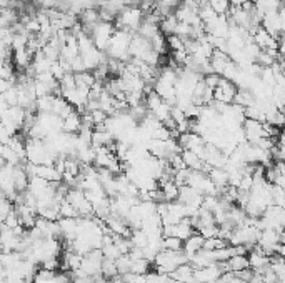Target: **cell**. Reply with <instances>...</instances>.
<instances>
[{
	"mask_svg": "<svg viewBox=\"0 0 285 283\" xmlns=\"http://www.w3.org/2000/svg\"><path fill=\"white\" fill-rule=\"evenodd\" d=\"M182 157H184V162H185V165H187V169H190V170H200V172H202V169H204L205 162L202 160V157L197 155L195 152L184 150L182 152Z\"/></svg>",
	"mask_w": 285,
	"mask_h": 283,
	"instance_id": "cell-10",
	"label": "cell"
},
{
	"mask_svg": "<svg viewBox=\"0 0 285 283\" xmlns=\"http://www.w3.org/2000/svg\"><path fill=\"white\" fill-rule=\"evenodd\" d=\"M253 273H255V270H252L250 266H248V268H245V270H240V271H237V276H240L242 280H245L247 283L250 281V278L253 276Z\"/></svg>",
	"mask_w": 285,
	"mask_h": 283,
	"instance_id": "cell-33",
	"label": "cell"
},
{
	"mask_svg": "<svg viewBox=\"0 0 285 283\" xmlns=\"http://www.w3.org/2000/svg\"><path fill=\"white\" fill-rule=\"evenodd\" d=\"M209 177H210V180L215 183L217 188L229 187V172L225 169H212Z\"/></svg>",
	"mask_w": 285,
	"mask_h": 283,
	"instance_id": "cell-12",
	"label": "cell"
},
{
	"mask_svg": "<svg viewBox=\"0 0 285 283\" xmlns=\"http://www.w3.org/2000/svg\"><path fill=\"white\" fill-rule=\"evenodd\" d=\"M142 22V12L138 9H127L123 10L120 19H118V25L125 29H138Z\"/></svg>",
	"mask_w": 285,
	"mask_h": 283,
	"instance_id": "cell-7",
	"label": "cell"
},
{
	"mask_svg": "<svg viewBox=\"0 0 285 283\" xmlns=\"http://www.w3.org/2000/svg\"><path fill=\"white\" fill-rule=\"evenodd\" d=\"M60 218H80L79 210L67 198L60 203Z\"/></svg>",
	"mask_w": 285,
	"mask_h": 283,
	"instance_id": "cell-20",
	"label": "cell"
},
{
	"mask_svg": "<svg viewBox=\"0 0 285 283\" xmlns=\"http://www.w3.org/2000/svg\"><path fill=\"white\" fill-rule=\"evenodd\" d=\"M60 261H59V258H57V256H54V258H49V260H45V261H42V268H45V270H50V271H57L60 268Z\"/></svg>",
	"mask_w": 285,
	"mask_h": 283,
	"instance_id": "cell-32",
	"label": "cell"
},
{
	"mask_svg": "<svg viewBox=\"0 0 285 283\" xmlns=\"http://www.w3.org/2000/svg\"><path fill=\"white\" fill-rule=\"evenodd\" d=\"M2 223H5V225H7V227H10V228H15V227H19V225H22V223H20V217H19L17 210H14L12 213H10Z\"/></svg>",
	"mask_w": 285,
	"mask_h": 283,
	"instance_id": "cell-30",
	"label": "cell"
},
{
	"mask_svg": "<svg viewBox=\"0 0 285 283\" xmlns=\"http://www.w3.org/2000/svg\"><path fill=\"white\" fill-rule=\"evenodd\" d=\"M15 62H17V65H20V67H27V65L30 64L29 50H19V52H15Z\"/></svg>",
	"mask_w": 285,
	"mask_h": 283,
	"instance_id": "cell-27",
	"label": "cell"
},
{
	"mask_svg": "<svg viewBox=\"0 0 285 283\" xmlns=\"http://www.w3.org/2000/svg\"><path fill=\"white\" fill-rule=\"evenodd\" d=\"M160 188L164 190L165 193V200L167 202H175V200H179V190H180V187L175 183L174 180H169V182H165L160 185Z\"/></svg>",
	"mask_w": 285,
	"mask_h": 283,
	"instance_id": "cell-14",
	"label": "cell"
},
{
	"mask_svg": "<svg viewBox=\"0 0 285 283\" xmlns=\"http://www.w3.org/2000/svg\"><path fill=\"white\" fill-rule=\"evenodd\" d=\"M102 251H103V256H105V258H108V260H117L118 256L122 255V251L117 248L115 243L105 245V247L102 248Z\"/></svg>",
	"mask_w": 285,
	"mask_h": 283,
	"instance_id": "cell-25",
	"label": "cell"
},
{
	"mask_svg": "<svg viewBox=\"0 0 285 283\" xmlns=\"http://www.w3.org/2000/svg\"><path fill=\"white\" fill-rule=\"evenodd\" d=\"M224 273L219 263H212L205 268H197L195 270V283H209L214 280H219L220 275Z\"/></svg>",
	"mask_w": 285,
	"mask_h": 283,
	"instance_id": "cell-6",
	"label": "cell"
},
{
	"mask_svg": "<svg viewBox=\"0 0 285 283\" xmlns=\"http://www.w3.org/2000/svg\"><path fill=\"white\" fill-rule=\"evenodd\" d=\"M229 242L220 237H214V238H205V243H204V248L205 250H219V248H224V247H229Z\"/></svg>",
	"mask_w": 285,
	"mask_h": 283,
	"instance_id": "cell-23",
	"label": "cell"
},
{
	"mask_svg": "<svg viewBox=\"0 0 285 283\" xmlns=\"http://www.w3.org/2000/svg\"><path fill=\"white\" fill-rule=\"evenodd\" d=\"M120 276H122L125 283H147V280H145V275H137V273H133V271H128V273L120 275Z\"/></svg>",
	"mask_w": 285,
	"mask_h": 283,
	"instance_id": "cell-28",
	"label": "cell"
},
{
	"mask_svg": "<svg viewBox=\"0 0 285 283\" xmlns=\"http://www.w3.org/2000/svg\"><path fill=\"white\" fill-rule=\"evenodd\" d=\"M278 255L282 256V258L285 260V245H280V247H278V251H277Z\"/></svg>",
	"mask_w": 285,
	"mask_h": 283,
	"instance_id": "cell-36",
	"label": "cell"
},
{
	"mask_svg": "<svg viewBox=\"0 0 285 283\" xmlns=\"http://www.w3.org/2000/svg\"><path fill=\"white\" fill-rule=\"evenodd\" d=\"M229 266H230V271H235L237 273V271L248 268V266H250V261H248L247 255H234L229 260Z\"/></svg>",
	"mask_w": 285,
	"mask_h": 283,
	"instance_id": "cell-15",
	"label": "cell"
},
{
	"mask_svg": "<svg viewBox=\"0 0 285 283\" xmlns=\"http://www.w3.org/2000/svg\"><path fill=\"white\" fill-rule=\"evenodd\" d=\"M280 283H285V278H283V280H282V281H280Z\"/></svg>",
	"mask_w": 285,
	"mask_h": 283,
	"instance_id": "cell-38",
	"label": "cell"
},
{
	"mask_svg": "<svg viewBox=\"0 0 285 283\" xmlns=\"http://www.w3.org/2000/svg\"><path fill=\"white\" fill-rule=\"evenodd\" d=\"M0 154H2V160L5 162V164H9V165L17 167V165H20V162H22V159L17 155V152H15L10 145H2Z\"/></svg>",
	"mask_w": 285,
	"mask_h": 283,
	"instance_id": "cell-13",
	"label": "cell"
},
{
	"mask_svg": "<svg viewBox=\"0 0 285 283\" xmlns=\"http://www.w3.org/2000/svg\"><path fill=\"white\" fill-rule=\"evenodd\" d=\"M130 240H132L133 247H137V248H145L149 245V237H147V233H145L142 228L132 230Z\"/></svg>",
	"mask_w": 285,
	"mask_h": 283,
	"instance_id": "cell-17",
	"label": "cell"
},
{
	"mask_svg": "<svg viewBox=\"0 0 285 283\" xmlns=\"http://www.w3.org/2000/svg\"><path fill=\"white\" fill-rule=\"evenodd\" d=\"M154 138H157V140H169V138H172V130H169L167 127H160L157 128L154 132Z\"/></svg>",
	"mask_w": 285,
	"mask_h": 283,
	"instance_id": "cell-31",
	"label": "cell"
},
{
	"mask_svg": "<svg viewBox=\"0 0 285 283\" xmlns=\"http://www.w3.org/2000/svg\"><path fill=\"white\" fill-rule=\"evenodd\" d=\"M170 278V273H160V271H149L145 275L147 283H165Z\"/></svg>",
	"mask_w": 285,
	"mask_h": 283,
	"instance_id": "cell-24",
	"label": "cell"
},
{
	"mask_svg": "<svg viewBox=\"0 0 285 283\" xmlns=\"http://www.w3.org/2000/svg\"><path fill=\"white\" fill-rule=\"evenodd\" d=\"M277 283H280V281H277Z\"/></svg>",
	"mask_w": 285,
	"mask_h": 283,
	"instance_id": "cell-40",
	"label": "cell"
},
{
	"mask_svg": "<svg viewBox=\"0 0 285 283\" xmlns=\"http://www.w3.org/2000/svg\"><path fill=\"white\" fill-rule=\"evenodd\" d=\"M94 34V44L98 50H107L108 44H110V39L113 35V29L108 22H98L95 25V29L92 30Z\"/></svg>",
	"mask_w": 285,
	"mask_h": 283,
	"instance_id": "cell-5",
	"label": "cell"
},
{
	"mask_svg": "<svg viewBox=\"0 0 285 283\" xmlns=\"http://www.w3.org/2000/svg\"><path fill=\"white\" fill-rule=\"evenodd\" d=\"M283 113H285V108H283Z\"/></svg>",
	"mask_w": 285,
	"mask_h": 283,
	"instance_id": "cell-39",
	"label": "cell"
},
{
	"mask_svg": "<svg viewBox=\"0 0 285 283\" xmlns=\"http://www.w3.org/2000/svg\"><path fill=\"white\" fill-rule=\"evenodd\" d=\"M110 283H125V281H123V278H122V276H115V278H112L110 280Z\"/></svg>",
	"mask_w": 285,
	"mask_h": 283,
	"instance_id": "cell-37",
	"label": "cell"
},
{
	"mask_svg": "<svg viewBox=\"0 0 285 283\" xmlns=\"http://www.w3.org/2000/svg\"><path fill=\"white\" fill-rule=\"evenodd\" d=\"M130 42H132V37L128 35L127 30L113 34L107 49L108 55L115 60H125L127 57L130 55Z\"/></svg>",
	"mask_w": 285,
	"mask_h": 283,
	"instance_id": "cell-2",
	"label": "cell"
},
{
	"mask_svg": "<svg viewBox=\"0 0 285 283\" xmlns=\"http://www.w3.org/2000/svg\"><path fill=\"white\" fill-rule=\"evenodd\" d=\"M184 240L179 237H164L162 242V250H170V251H184Z\"/></svg>",
	"mask_w": 285,
	"mask_h": 283,
	"instance_id": "cell-16",
	"label": "cell"
},
{
	"mask_svg": "<svg viewBox=\"0 0 285 283\" xmlns=\"http://www.w3.org/2000/svg\"><path fill=\"white\" fill-rule=\"evenodd\" d=\"M278 242H280V245H285V228L278 233Z\"/></svg>",
	"mask_w": 285,
	"mask_h": 283,
	"instance_id": "cell-35",
	"label": "cell"
},
{
	"mask_svg": "<svg viewBox=\"0 0 285 283\" xmlns=\"http://www.w3.org/2000/svg\"><path fill=\"white\" fill-rule=\"evenodd\" d=\"M189 263V256L184 251H170L162 250L155 258V265H157V271L160 273H172L179 268L180 265Z\"/></svg>",
	"mask_w": 285,
	"mask_h": 283,
	"instance_id": "cell-1",
	"label": "cell"
},
{
	"mask_svg": "<svg viewBox=\"0 0 285 283\" xmlns=\"http://www.w3.org/2000/svg\"><path fill=\"white\" fill-rule=\"evenodd\" d=\"M247 2H250V0H230V4L234 5V7H242V5H245Z\"/></svg>",
	"mask_w": 285,
	"mask_h": 283,
	"instance_id": "cell-34",
	"label": "cell"
},
{
	"mask_svg": "<svg viewBox=\"0 0 285 283\" xmlns=\"http://www.w3.org/2000/svg\"><path fill=\"white\" fill-rule=\"evenodd\" d=\"M102 275L105 276V278H108V280L115 278V276L118 275V268H117L115 260L103 258V261H102Z\"/></svg>",
	"mask_w": 285,
	"mask_h": 283,
	"instance_id": "cell-18",
	"label": "cell"
},
{
	"mask_svg": "<svg viewBox=\"0 0 285 283\" xmlns=\"http://www.w3.org/2000/svg\"><path fill=\"white\" fill-rule=\"evenodd\" d=\"M115 263H117V268H118V275H125L132 268V258L128 255H120L115 260Z\"/></svg>",
	"mask_w": 285,
	"mask_h": 283,
	"instance_id": "cell-22",
	"label": "cell"
},
{
	"mask_svg": "<svg viewBox=\"0 0 285 283\" xmlns=\"http://www.w3.org/2000/svg\"><path fill=\"white\" fill-rule=\"evenodd\" d=\"M150 268V261L147 258H138V260H132V268L130 271L137 275H147Z\"/></svg>",
	"mask_w": 285,
	"mask_h": 283,
	"instance_id": "cell-21",
	"label": "cell"
},
{
	"mask_svg": "<svg viewBox=\"0 0 285 283\" xmlns=\"http://www.w3.org/2000/svg\"><path fill=\"white\" fill-rule=\"evenodd\" d=\"M200 235H204V238H214L220 235V227L219 225H210V227L200 228Z\"/></svg>",
	"mask_w": 285,
	"mask_h": 283,
	"instance_id": "cell-26",
	"label": "cell"
},
{
	"mask_svg": "<svg viewBox=\"0 0 285 283\" xmlns=\"http://www.w3.org/2000/svg\"><path fill=\"white\" fill-rule=\"evenodd\" d=\"M252 188H253V177L248 175V174H243L238 190H242V192H250Z\"/></svg>",
	"mask_w": 285,
	"mask_h": 283,
	"instance_id": "cell-29",
	"label": "cell"
},
{
	"mask_svg": "<svg viewBox=\"0 0 285 283\" xmlns=\"http://www.w3.org/2000/svg\"><path fill=\"white\" fill-rule=\"evenodd\" d=\"M237 93L238 88L234 82L227 80V78H220L219 85L214 90V100L220 103H234Z\"/></svg>",
	"mask_w": 285,
	"mask_h": 283,
	"instance_id": "cell-4",
	"label": "cell"
},
{
	"mask_svg": "<svg viewBox=\"0 0 285 283\" xmlns=\"http://www.w3.org/2000/svg\"><path fill=\"white\" fill-rule=\"evenodd\" d=\"M197 195H202V193H199L195 188H192L190 185H184V187H180V190H179V202L189 205V203L194 200Z\"/></svg>",
	"mask_w": 285,
	"mask_h": 283,
	"instance_id": "cell-19",
	"label": "cell"
},
{
	"mask_svg": "<svg viewBox=\"0 0 285 283\" xmlns=\"http://www.w3.org/2000/svg\"><path fill=\"white\" fill-rule=\"evenodd\" d=\"M204 243H205L204 235H200V233L195 232L189 240H185V243H184V253L190 258L192 255L199 253V251L204 248Z\"/></svg>",
	"mask_w": 285,
	"mask_h": 283,
	"instance_id": "cell-8",
	"label": "cell"
},
{
	"mask_svg": "<svg viewBox=\"0 0 285 283\" xmlns=\"http://www.w3.org/2000/svg\"><path fill=\"white\" fill-rule=\"evenodd\" d=\"M170 276L182 283H195V268L190 263H184L175 271H172Z\"/></svg>",
	"mask_w": 285,
	"mask_h": 283,
	"instance_id": "cell-9",
	"label": "cell"
},
{
	"mask_svg": "<svg viewBox=\"0 0 285 283\" xmlns=\"http://www.w3.org/2000/svg\"><path fill=\"white\" fill-rule=\"evenodd\" d=\"M242 128H243V132H245V138H247L248 144L257 145L262 138L268 137L267 130H265V122H260V120L245 118Z\"/></svg>",
	"mask_w": 285,
	"mask_h": 283,
	"instance_id": "cell-3",
	"label": "cell"
},
{
	"mask_svg": "<svg viewBox=\"0 0 285 283\" xmlns=\"http://www.w3.org/2000/svg\"><path fill=\"white\" fill-rule=\"evenodd\" d=\"M82 128V117L77 112L64 118V132L65 133H79Z\"/></svg>",
	"mask_w": 285,
	"mask_h": 283,
	"instance_id": "cell-11",
	"label": "cell"
}]
</instances>
